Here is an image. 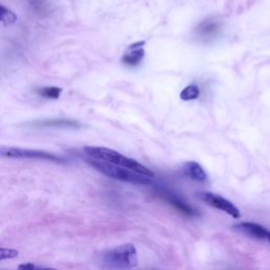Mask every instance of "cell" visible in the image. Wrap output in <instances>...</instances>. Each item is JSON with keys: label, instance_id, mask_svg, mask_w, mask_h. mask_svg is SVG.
<instances>
[{"label": "cell", "instance_id": "cell-1", "mask_svg": "<svg viewBox=\"0 0 270 270\" xmlns=\"http://www.w3.org/2000/svg\"><path fill=\"white\" fill-rule=\"evenodd\" d=\"M83 151H85V153L90 159L104 160L107 161V163L126 168V169H129L131 171L139 173V175H142L148 176L150 178L154 177V173L150 169H148L147 167L142 165L141 163H139V161H136L133 159L127 158L117 151H114L112 149L105 148V147L88 146L85 147Z\"/></svg>", "mask_w": 270, "mask_h": 270}, {"label": "cell", "instance_id": "cell-2", "mask_svg": "<svg viewBox=\"0 0 270 270\" xmlns=\"http://www.w3.org/2000/svg\"><path fill=\"white\" fill-rule=\"evenodd\" d=\"M87 163L91 167H93L95 170L103 173L104 175L109 176L114 179H118V181L130 183V184H135V185H151L152 184V178L139 175V173L133 172L129 169H126V168L107 163V161H104V160L89 159H87Z\"/></svg>", "mask_w": 270, "mask_h": 270}, {"label": "cell", "instance_id": "cell-3", "mask_svg": "<svg viewBox=\"0 0 270 270\" xmlns=\"http://www.w3.org/2000/svg\"><path fill=\"white\" fill-rule=\"evenodd\" d=\"M105 261L116 268H134L137 265V251L132 244H123L105 254Z\"/></svg>", "mask_w": 270, "mask_h": 270}, {"label": "cell", "instance_id": "cell-4", "mask_svg": "<svg viewBox=\"0 0 270 270\" xmlns=\"http://www.w3.org/2000/svg\"><path fill=\"white\" fill-rule=\"evenodd\" d=\"M0 158L5 159H44L55 161V163H65L64 158L57 157V155L43 151V150L26 149L19 147H11L0 145Z\"/></svg>", "mask_w": 270, "mask_h": 270}, {"label": "cell", "instance_id": "cell-5", "mask_svg": "<svg viewBox=\"0 0 270 270\" xmlns=\"http://www.w3.org/2000/svg\"><path fill=\"white\" fill-rule=\"evenodd\" d=\"M197 196H199L200 200L205 202L207 205L222 210V211L229 214L232 218H241V213H239L238 209L231 202L226 200L223 196L212 193V192H200V193H197Z\"/></svg>", "mask_w": 270, "mask_h": 270}, {"label": "cell", "instance_id": "cell-6", "mask_svg": "<svg viewBox=\"0 0 270 270\" xmlns=\"http://www.w3.org/2000/svg\"><path fill=\"white\" fill-rule=\"evenodd\" d=\"M32 127L36 128H69V129H79L81 124L74 119L69 118H51V119H40L31 124Z\"/></svg>", "mask_w": 270, "mask_h": 270}, {"label": "cell", "instance_id": "cell-7", "mask_svg": "<svg viewBox=\"0 0 270 270\" xmlns=\"http://www.w3.org/2000/svg\"><path fill=\"white\" fill-rule=\"evenodd\" d=\"M221 31V22L215 19H206L197 26L195 32L197 37L204 41H209L217 37Z\"/></svg>", "mask_w": 270, "mask_h": 270}, {"label": "cell", "instance_id": "cell-8", "mask_svg": "<svg viewBox=\"0 0 270 270\" xmlns=\"http://www.w3.org/2000/svg\"><path fill=\"white\" fill-rule=\"evenodd\" d=\"M143 44H145L143 41H141V43H136L129 47L128 52L125 54L122 59L123 63L126 65H129V67H135V65L141 64L143 58L145 57V51H143V49L141 47Z\"/></svg>", "mask_w": 270, "mask_h": 270}, {"label": "cell", "instance_id": "cell-9", "mask_svg": "<svg viewBox=\"0 0 270 270\" xmlns=\"http://www.w3.org/2000/svg\"><path fill=\"white\" fill-rule=\"evenodd\" d=\"M236 229L239 230L241 232L245 233L251 238H259V239H264L267 238L269 231L266 229L265 227H263L259 224L255 223H249V222H243V223H239L235 226Z\"/></svg>", "mask_w": 270, "mask_h": 270}, {"label": "cell", "instance_id": "cell-10", "mask_svg": "<svg viewBox=\"0 0 270 270\" xmlns=\"http://www.w3.org/2000/svg\"><path fill=\"white\" fill-rule=\"evenodd\" d=\"M183 172L186 176L193 179L195 182H205L208 178L205 170L196 161H187V163H185Z\"/></svg>", "mask_w": 270, "mask_h": 270}, {"label": "cell", "instance_id": "cell-11", "mask_svg": "<svg viewBox=\"0 0 270 270\" xmlns=\"http://www.w3.org/2000/svg\"><path fill=\"white\" fill-rule=\"evenodd\" d=\"M163 196L170 205L177 209L181 213L187 215V217H196V215L199 214L195 209H193L191 206H189L187 203H185L184 201L179 199V197L173 195L172 193H167V192H165V193H163Z\"/></svg>", "mask_w": 270, "mask_h": 270}, {"label": "cell", "instance_id": "cell-12", "mask_svg": "<svg viewBox=\"0 0 270 270\" xmlns=\"http://www.w3.org/2000/svg\"><path fill=\"white\" fill-rule=\"evenodd\" d=\"M62 92L63 89L58 87H44L36 90V93L47 99H58Z\"/></svg>", "mask_w": 270, "mask_h": 270}, {"label": "cell", "instance_id": "cell-13", "mask_svg": "<svg viewBox=\"0 0 270 270\" xmlns=\"http://www.w3.org/2000/svg\"><path fill=\"white\" fill-rule=\"evenodd\" d=\"M17 15L13 11L5 8L4 5L0 4V22L4 23V25H12V23L16 22Z\"/></svg>", "mask_w": 270, "mask_h": 270}, {"label": "cell", "instance_id": "cell-14", "mask_svg": "<svg viewBox=\"0 0 270 270\" xmlns=\"http://www.w3.org/2000/svg\"><path fill=\"white\" fill-rule=\"evenodd\" d=\"M200 96V88L196 85H190L186 87L181 92V98L185 101L194 100Z\"/></svg>", "mask_w": 270, "mask_h": 270}, {"label": "cell", "instance_id": "cell-15", "mask_svg": "<svg viewBox=\"0 0 270 270\" xmlns=\"http://www.w3.org/2000/svg\"><path fill=\"white\" fill-rule=\"evenodd\" d=\"M18 255V251L11 248H0V261L15 259Z\"/></svg>", "mask_w": 270, "mask_h": 270}, {"label": "cell", "instance_id": "cell-16", "mask_svg": "<svg viewBox=\"0 0 270 270\" xmlns=\"http://www.w3.org/2000/svg\"><path fill=\"white\" fill-rule=\"evenodd\" d=\"M32 9L36 13H44L46 9V0H29Z\"/></svg>", "mask_w": 270, "mask_h": 270}, {"label": "cell", "instance_id": "cell-17", "mask_svg": "<svg viewBox=\"0 0 270 270\" xmlns=\"http://www.w3.org/2000/svg\"><path fill=\"white\" fill-rule=\"evenodd\" d=\"M18 270H57V269L40 267V266H36L31 263H25V264H20V265L18 266Z\"/></svg>", "mask_w": 270, "mask_h": 270}, {"label": "cell", "instance_id": "cell-18", "mask_svg": "<svg viewBox=\"0 0 270 270\" xmlns=\"http://www.w3.org/2000/svg\"><path fill=\"white\" fill-rule=\"evenodd\" d=\"M267 238H268V241L270 242V232L268 233V237H267Z\"/></svg>", "mask_w": 270, "mask_h": 270}]
</instances>
